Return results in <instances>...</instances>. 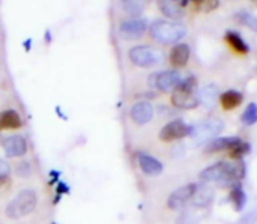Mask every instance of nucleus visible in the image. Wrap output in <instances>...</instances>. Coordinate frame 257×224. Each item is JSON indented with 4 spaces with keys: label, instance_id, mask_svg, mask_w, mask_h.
Segmentation results:
<instances>
[{
    "label": "nucleus",
    "instance_id": "1",
    "mask_svg": "<svg viewBox=\"0 0 257 224\" xmlns=\"http://www.w3.org/2000/svg\"><path fill=\"white\" fill-rule=\"evenodd\" d=\"M247 169L244 161H218L212 166H208L199 173L200 181L208 184H217L221 187H232L239 184L245 178Z\"/></svg>",
    "mask_w": 257,
    "mask_h": 224
},
{
    "label": "nucleus",
    "instance_id": "2",
    "mask_svg": "<svg viewBox=\"0 0 257 224\" xmlns=\"http://www.w3.org/2000/svg\"><path fill=\"white\" fill-rule=\"evenodd\" d=\"M148 30L151 38L163 45L179 44V41L187 35L185 24L172 20H155L151 23Z\"/></svg>",
    "mask_w": 257,
    "mask_h": 224
},
{
    "label": "nucleus",
    "instance_id": "3",
    "mask_svg": "<svg viewBox=\"0 0 257 224\" xmlns=\"http://www.w3.org/2000/svg\"><path fill=\"white\" fill-rule=\"evenodd\" d=\"M197 90V78L190 75L182 80V83L172 92V105L181 110H193L196 108L199 102V96L196 93Z\"/></svg>",
    "mask_w": 257,
    "mask_h": 224
},
{
    "label": "nucleus",
    "instance_id": "4",
    "mask_svg": "<svg viewBox=\"0 0 257 224\" xmlns=\"http://www.w3.org/2000/svg\"><path fill=\"white\" fill-rule=\"evenodd\" d=\"M38 205V194L32 188L21 190L6 206L5 214L11 220H20L35 211Z\"/></svg>",
    "mask_w": 257,
    "mask_h": 224
},
{
    "label": "nucleus",
    "instance_id": "5",
    "mask_svg": "<svg viewBox=\"0 0 257 224\" xmlns=\"http://www.w3.org/2000/svg\"><path fill=\"white\" fill-rule=\"evenodd\" d=\"M128 59L139 68H154L163 63L164 56L160 50L151 45H136L128 51Z\"/></svg>",
    "mask_w": 257,
    "mask_h": 224
},
{
    "label": "nucleus",
    "instance_id": "6",
    "mask_svg": "<svg viewBox=\"0 0 257 224\" xmlns=\"http://www.w3.org/2000/svg\"><path fill=\"white\" fill-rule=\"evenodd\" d=\"M223 122L217 118H209L205 119L202 122H199L197 125L193 127L191 131V140L194 142V145H202V143H208L214 139H217V136L221 133L223 130Z\"/></svg>",
    "mask_w": 257,
    "mask_h": 224
},
{
    "label": "nucleus",
    "instance_id": "7",
    "mask_svg": "<svg viewBox=\"0 0 257 224\" xmlns=\"http://www.w3.org/2000/svg\"><path fill=\"white\" fill-rule=\"evenodd\" d=\"M191 131H193V127L188 125L185 121L182 119H173L170 122H167L158 137L161 142H166V143H170V142H178V140H182L185 137H190L191 136Z\"/></svg>",
    "mask_w": 257,
    "mask_h": 224
},
{
    "label": "nucleus",
    "instance_id": "8",
    "mask_svg": "<svg viewBox=\"0 0 257 224\" xmlns=\"http://www.w3.org/2000/svg\"><path fill=\"white\" fill-rule=\"evenodd\" d=\"M199 188H200V185L197 182H190V184H185V185L176 188L167 199V208L172 211H179V209L185 208L194 199Z\"/></svg>",
    "mask_w": 257,
    "mask_h": 224
},
{
    "label": "nucleus",
    "instance_id": "9",
    "mask_svg": "<svg viewBox=\"0 0 257 224\" xmlns=\"http://www.w3.org/2000/svg\"><path fill=\"white\" fill-rule=\"evenodd\" d=\"M182 80L184 78L178 69H167V71L154 74L151 77V84L163 93H170L182 83Z\"/></svg>",
    "mask_w": 257,
    "mask_h": 224
},
{
    "label": "nucleus",
    "instance_id": "10",
    "mask_svg": "<svg viewBox=\"0 0 257 224\" xmlns=\"http://www.w3.org/2000/svg\"><path fill=\"white\" fill-rule=\"evenodd\" d=\"M148 24L145 20L142 18H130L120 23L119 26V36L125 41H137L140 39L146 30H148Z\"/></svg>",
    "mask_w": 257,
    "mask_h": 224
},
{
    "label": "nucleus",
    "instance_id": "11",
    "mask_svg": "<svg viewBox=\"0 0 257 224\" xmlns=\"http://www.w3.org/2000/svg\"><path fill=\"white\" fill-rule=\"evenodd\" d=\"M155 108L149 101H139L130 110V118L136 125H146L154 119Z\"/></svg>",
    "mask_w": 257,
    "mask_h": 224
},
{
    "label": "nucleus",
    "instance_id": "12",
    "mask_svg": "<svg viewBox=\"0 0 257 224\" xmlns=\"http://www.w3.org/2000/svg\"><path fill=\"white\" fill-rule=\"evenodd\" d=\"M137 164L146 176H160L164 172V164L158 158L146 152L137 154Z\"/></svg>",
    "mask_w": 257,
    "mask_h": 224
},
{
    "label": "nucleus",
    "instance_id": "13",
    "mask_svg": "<svg viewBox=\"0 0 257 224\" xmlns=\"http://www.w3.org/2000/svg\"><path fill=\"white\" fill-rule=\"evenodd\" d=\"M190 57H191V48L185 42L175 44L169 53V62H170L173 69L185 68L190 62Z\"/></svg>",
    "mask_w": 257,
    "mask_h": 224
},
{
    "label": "nucleus",
    "instance_id": "14",
    "mask_svg": "<svg viewBox=\"0 0 257 224\" xmlns=\"http://www.w3.org/2000/svg\"><path fill=\"white\" fill-rule=\"evenodd\" d=\"M241 140V137H233V136H227V137H217L211 142H208L203 148V154L206 155H214V154H221V152H229L238 142Z\"/></svg>",
    "mask_w": 257,
    "mask_h": 224
},
{
    "label": "nucleus",
    "instance_id": "15",
    "mask_svg": "<svg viewBox=\"0 0 257 224\" xmlns=\"http://www.w3.org/2000/svg\"><path fill=\"white\" fill-rule=\"evenodd\" d=\"M2 146H3L5 154L8 157H11V158L23 157L27 152V142H26V139L23 136H18V134L6 137L3 140Z\"/></svg>",
    "mask_w": 257,
    "mask_h": 224
},
{
    "label": "nucleus",
    "instance_id": "16",
    "mask_svg": "<svg viewBox=\"0 0 257 224\" xmlns=\"http://www.w3.org/2000/svg\"><path fill=\"white\" fill-rule=\"evenodd\" d=\"M157 2H158L160 11H161L167 18H170L172 21L181 20V18L185 15V11H184V8L179 5L178 0H157Z\"/></svg>",
    "mask_w": 257,
    "mask_h": 224
},
{
    "label": "nucleus",
    "instance_id": "17",
    "mask_svg": "<svg viewBox=\"0 0 257 224\" xmlns=\"http://www.w3.org/2000/svg\"><path fill=\"white\" fill-rule=\"evenodd\" d=\"M242 102H244V95L239 90L230 89V90H226L220 95V104L226 111L238 108Z\"/></svg>",
    "mask_w": 257,
    "mask_h": 224
},
{
    "label": "nucleus",
    "instance_id": "18",
    "mask_svg": "<svg viewBox=\"0 0 257 224\" xmlns=\"http://www.w3.org/2000/svg\"><path fill=\"white\" fill-rule=\"evenodd\" d=\"M224 39H226V42L230 45V48H232L233 51H236L238 54L245 56V54L250 53V45L245 42V39H244L238 32H235V30H227Z\"/></svg>",
    "mask_w": 257,
    "mask_h": 224
},
{
    "label": "nucleus",
    "instance_id": "19",
    "mask_svg": "<svg viewBox=\"0 0 257 224\" xmlns=\"http://www.w3.org/2000/svg\"><path fill=\"white\" fill-rule=\"evenodd\" d=\"M229 200L232 203V206L235 208L236 212H241L244 211L245 205H247V194L242 188L241 184H235L230 187L229 190Z\"/></svg>",
    "mask_w": 257,
    "mask_h": 224
},
{
    "label": "nucleus",
    "instance_id": "20",
    "mask_svg": "<svg viewBox=\"0 0 257 224\" xmlns=\"http://www.w3.org/2000/svg\"><path fill=\"white\" fill-rule=\"evenodd\" d=\"M23 127V121L15 110H5L0 113V130H18Z\"/></svg>",
    "mask_w": 257,
    "mask_h": 224
},
{
    "label": "nucleus",
    "instance_id": "21",
    "mask_svg": "<svg viewBox=\"0 0 257 224\" xmlns=\"http://www.w3.org/2000/svg\"><path fill=\"white\" fill-rule=\"evenodd\" d=\"M220 95L221 93L217 86L214 84L205 86L199 93V102L203 104L205 107H214L217 102H220Z\"/></svg>",
    "mask_w": 257,
    "mask_h": 224
},
{
    "label": "nucleus",
    "instance_id": "22",
    "mask_svg": "<svg viewBox=\"0 0 257 224\" xmlns=\"http://www.w3.org/2000/svg\"><path fill=\"white\" fill-rule=\"evenodd\" d=\"M119 3L122 11L133 18H139L145 11V2L142 0H119Z\"/></svg>",
    "mask_w": 257,
    "mask_h": 224
},
{
    "label": "nucleus",
    "instance_id": "23",
    "mask_svg": "<svg viewBox=\"0 0 257 224\" xmlns=\"http://www.w3.org/2000/svg\"><path fill=\"white\" fill-rule=\"evenodd\" d=\"M250 151H251L250 143H248V142H244V140L241 139V140L227 152V155H229V158H232L233 161H242V158L247 157V155L250 154Z\"/></svg>",
    "mask_w": 257,
    "mask_h": 224
},
{
    "label": "nucleus",
    "instance_id": "24",
    "mask_svg": "<svg viewBox=\"0 0 257 224\" xmlns=\"http://www.w3.org/2000/svg\"><path fill=\"white\" fill-rule=\"evenodd\" d=\"M235 20H236L239 24L248 27L250 30L257 32V15H253V14L245 12V11H241V12H238V14L235 15Z\"/></svg>",
    "mask_w": 257,
    "mask_h": 224
},
{
    "label": "nucleus",
    "instance_id": "25",
    "mask_svg": "<svg viewBox=\"0 0 257 224\" xmlns=\"http://www.w3.org/2000/svg\"><path fill=\"white\" fill-rule=\"evenodd\" d=\"M241 121H242V124L244 125H247V127H251V125H254L257 122V104L256 102H250L247 107H245V110H244V113H242V116H241Z\"/></svg>",
    "mask_w": 257,
    "mask_h": 224
},
{
    "label": "nucleus",
    "instance_id": "26",
    "mask_svg": "<svg viewBox=\"0 0 257 224\" xmlns=\"http://www.w3.org/2000/svg\"><path fill=\"white\" fill-rule=\"evenodd\" d=\"M220 6V0H197L196 8L200 12H212Z\"/></svg>",
    "mask_w": 257,
    "mask_h": 224
},
{
    "label": "nucleus",
    "instance_id": "27",
    "mask_svg": "<svg viewBox=\"0 0 257 224\" xmlns=\"http://www.w3.org/2000/svg\"><path fill=\"white\" fill-rule=\"evenodd\" d=\"M11 187V178L9 176H0V196L6 193Z\"/></svg>",
    "mask_w": 257,
    "mask_h": 224
},
{
    "label": "nucleus",
    "instance_id": "28",
    "mask_svg": "<svg viewBox=\"0 0 257 224\" xmlns=\"http://www.w3.org/2000/svg\"><path fill=\"white\" fill-rule=\"evenodd\" d=\"M18 175H23V176H27L30 173V164L29 163H21L18 164Z\"/></svg>",
    "mask_w": 257,
    "mask_h": 224
},
{
    "label": "nucleus",
    "instance_id": "29",
    "mask_svg": "<svg viewBox=\"0 0 257 224\" xmlns=\"http://www.w3.org/2000/svg\"><path fill=\"white\" fill-rule=\"evenodd\" d=\"M11 173V169H9V164L3 160H0V176H9Z\"/></svg>",
    "mask_w": 257,
    "mask_h": 224
},
{
    "label": "nucleus",
    "instance_id": "30",
    "mask_svg": "<svg viewBox=\"0 0 257 224\" xmlns=\"http://www.w3.org/2000/svg\"><path fill=\"white\" fill-rule=\"evenodd\" d=\"M68 191H69V187L65 182H59L57 184V193H68Z\"/></svg>",
    "mask_w": 257,
    "mask_h": 224
},
{
    "label": "nucleus",
    "instance_id": "31",
    "mask_svg": "<svg viewBox=\"0 0 257 224\" xmlns=\"http://www.w3.org/2000/svg\"><path fill=\"white\" fill-rule=\"evenodd\" d=\"M142 2H151V0H142Z\"/></svg>",
    "mask_w": 257,
    "mask_h": 224
},
{
    "label": "nucleus",
    "instance_id": "32",
    "mask_svg": "<svg viewBox=\"0 0 257 224\" xmlns=\"http://www.w3.org/2000/svg\"><path fill=\"white\" fill-rule=\"evenodd\" d=\"M194 2H197V0H194Z\"/></svg>",
    "mask_w": 257,
    "mask_h": 224
}]
</instances>
